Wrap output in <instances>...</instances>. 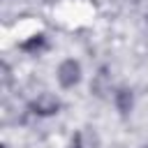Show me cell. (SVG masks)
<instances>
[{"mask_svg":"<svg viewBox=\"0 0 148 148\" xmlns=\"http://www.w3.org/2000/svg\"><path fill=\"white\" fill-rule=\"evenodd\" d=\"M79 79H81V65H79L76 60H65V62H60V67H58V81H60L62 88L76 86Z\"/></svg>","mask_w":148,"mask_h":148,"instance_id":"1","label":"cell"},{"mask_svg":"<svg viewBox=\"0 0 148 148\" xmlns=\"http://www.w3.org/2000/svg\"><path fill=\"white\" fill-rule=\"evenodd\" d=\"M30 109H32L35 113H39V116H51V113H56V111L60 109V102H58V97H53L51 92H44V95H39V97L30 104Z\"/></svg>","mask_w":148,"mask_h":148,"instance_id":"2","label":"cell"},{"mask_svg":"<svg viewBox=\"0 0 148 148\" xmlns=\"http://www.w3.org/2000/svg\"><path fill=\"white\" fill-rule=\"evenodd\" d=\"M44 46H46V37H44V35H35L32 39H28V42L21 44V49L28 51V53H39Z\"/></svg>","mask_w":148,"mask_h":148,"instance_id":"3","label":"cell"},{"mask_svg":"<svg viewBox=\"0 0 148 148\" xmlns=\"http://www.w3.org/2000/svg\"><path fill=\"white\" fill-rule=\"evenodd\" d=\"M116 106H118V111L120 113H127L130 109H132V92L130 90H118L116 92Z\"/></svg>","mask_w":148,"mask_h":148,"instance_id":"4","label":"cell"}]
</instances>
